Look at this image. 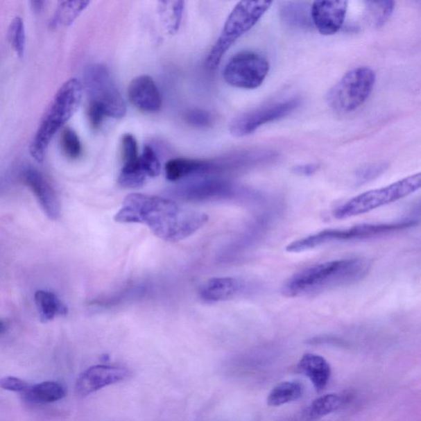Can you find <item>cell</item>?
I'll use <instances>...</instances> for the list:
<instances>
[{
  "label": "cell",
  "instance_id": "obj_1",
  "mask_svg": "<svg viewBox=\"0 0 421 421\" xmlns=\"http://www.w3.org/2000/svg\"><path fill=\"white\" fill-rule=\"evenodd\" d=\"M121 223L147 225L163 241H182L202 228L208 216L162 197L141 194L128 195L121 209L114 216Z\"/></svg>",
  "mask_w": 421,
  "mask_h": 421
},
{
  "label": "cell",
  "instance_id": "obj_2",
  "mask_svg": "<svg viewBox=\"0 0 421 421\" xmlns=\"http://www.w3.org/2000/svg\"><path fill=\"white\" fill-rule=\"evenodd\" d=\"M370 268L371 262L366 259L326 261L301 270L288 279L282 288V294L295 298L352 284L364 278Z\"/></svg>",
  "mask_w": 421,
  "mask_h": 421
},
{
  "label": "cell",
  "instance_id": "obj_3",
  "mask_svg": "<svg viewBox=\"0 0 421 421\" xmlns=\"http://www.w3.org/2000/svg\"><path fill=\"white\" fill-rule=\"evenodd\" d=\"M82 97L83 84L77 78L68 80L58 90L30 145V153L35 161H44L53 137L76 113Z\"/></svg>",
  "mask_w": 421,
  "mask_h": 421
},
{
  "label": "cell",
  "instance_id": "obj_4",
  "mask_svg": "<svg viewBox=\"0 0 421 421\" xmlns=\"http://www.w3.org/2000/svg\"><path fill=\"white\" fill-rule=\"evenodd\" d=\"M272 1H241L225 21L223 33L208 54L207 67L215 69L233 44L249 32L271 7Z\"/></svg>",
  "mask_w": 421,
  "mask_h": 421
},
{
  "label": "cell",
  "instance_id": "obj_5",
  "mask_svg": "<svg viewBox=\"0 0 421 421\" xmlns=\"http://www.w3.org/2000/svg\"><path fill=\"white\" fill-rule=\"evenodd\" d=\"M418 221L403 220L393 223L360 224L347 229H329L322 230L302 239H297L286 247V251L299 254L335 241L366 239L384 236L390 233L415 227Z\"/></svg>",
  "mask_w": 421,
  "mask_h": 421
},
{
  "label": "cell",
  "instance_id": "obj_6",
  "mask_svg": "<svg viewBox=\"0 0 421 421\" xmlns=\"http://www.w3.org/2000/svg\"><path fill=\"white\" fill-rule=\"evenodd\" d=\"M421 174L411 175L385 187L369 190L343 203L334 212L336 219H345L366 214L377 208L400 200L418 191Z\"/></svg>",
  "mask_w": 421,
  "mask_h": 421
},
{
  "label": "cell",
  "instance_id": "obj_7",
  "mask_svg": "<svg viewBox=\"0 0 421 421\" xmlns=\"http://www.w3.org/2000/svg\"><path fill=\"white\" fill-rule=\"evenodd\" d=\"M376 75L368 67L349 71L327 92V103L336 114L356 112L369 99L373 92Z\"/></svg>",
  "mask_w": 421,
  "mask_h": 421
},
{
  "label": "cell",
  "instance_id": "obj_8",
  "mask_svg": "<svg viewBox=\"0 0 421 421\" xmlns=\"http://www.w3.org/2000/svg\"><path fill=\"white\" fill-rule=\"evenodd\" d=\"M84 86L89 98L88 109L96 110L105 118L125 117V101L105 65H90L84 74Z\"/></svg>",
  "mask_w": 421,
  "mask_h": 421
},
{
  "label": "cell",
  "instance_id": "obj_9",
  "mask_svg": "<svg viewBox=\"0 0 421 421\" xmlns=\"http://www.w3.org/2000/svg\"><path fill=\"white\" fill-rule=\"evenodd\" d=\"M267 59L256 52L239 53L225 65L224 78L230 85L243 89H256L268 76Z\"/></svg>",
  "mask_w": 421,
  "mask_h": 421
},
{
  "label": "cell",
  "instance_id": "obj_10",
  "mask_svg": "<svg viewBox=\"0 0 421 421\" xmlns=\"http://www.w3.org/2000/svg\"><path fill=\"white\" fill-rule=\"evenodd\" d=\"M300 104V101L298 98H292L282 103L264 105L263 108L239 115L230 123V134L237 137L250 135L266 123L288 117Z\"/></svg>",
  "mask_w": 421,
  "mask_h": 421
},
{
  "label": "cell",
  "instance_id": "obj_11",
  "mask_svg": "<svg viewBox=\"0 0 421 421\" xmlns=\"http://www.w3.org/2000/svg\"><path fill=\"white\" fill-rule=\"evenodd\" d=\"M131 372L125 367L99 365L88 368L78 377L76 393L85 397L101 388L123 382L130 378Z\"/></svg>",
  "mask_w": 421,
  "mask_h": 421
},
{
  "label": "cell",
  "instance_id": "obj_12",
  "mask_svg": "<svg viewBox=\"0 0 421 421\" xmlns=\"http://www.w3.org/2000/svg\"><path fill=\"white\" fill-rule=\"evenodd\" d=\"M347 1H316L311 6L313 26L325 35L338 33L344 24Z\"/></svg>",
  "mask_w": 421,
  "mask_h": 421
},
{
  "label": "cell",
  "instance_id": "obj_13",
  "mask_svg": "<svg viewBox=\"0 0 421 421\" xmlns=\"http://www.w3.org/2000/svg\"><path fill=\"white\" fill-rule=\"evenodd\" d=\"M23 180L37 197L49 218L54 221L59 219L61 214L59 198L46 177L37 170L28 169L24 173Z\"/></svg>",
  "mask_w": 421,
  "mask_h": 421
},
{
  "label": "cell",
  "instance_id": "obj_14",
  "mask_svg": "<svg viewBox=\"0 0 421 421\" xmlns=\"http://www.w3.org/2000/svg\"><path fill=\"white\" fill-rule=\"evenodd\" d=\"M130 103L144 112H157L162 106V96L153 79L141 75L132 80L128 88Z\"/></svg>",
  "mask_w": 421,
  "mask_h": 421
},
{
  "label": "cell",
  "instance_id": "obj_15",
  "mask_svg": "<svg viewBox=\"0 0 421 421\" xmlns=\"http://www.w3.org/2000/svg\"><path fill=\"white\" fill-rule=\"evenodd\" d=\"M297 370L307 376L318 392L326 387L331 375V368L325 359L312 353L304 354Z\"/></svg>",
  "mask_w": 421,
  "mask_h": 421
},
{
  "label": "cell",
  "instance_id": "obj_16",
  "mask_svg": "<svg viewBox=\"0 0 421 421\" xmlns=\"http://www.w3.org/2000/svg\"><path fill=\"white\" fill-rule=\"evenodd\" d=\"M243 287V282L237 278H212L200 288L199 295L207 302H217L232 298L242 291Z\"/></svg>",
  "mask_w": 421,
  "mask_h": 421
},
{
  "label": "cell",
  "instance_id": "obj_17",
  "mask_svg": "<svg viewBox=\"0 0 421 421\" xmlns=\"http://www.w3.org/2000/svg\"><path fill=\"white\" fill-rule=\"evenodd\" d=\"M214 167V164L201 160L176 158L166 164L165 171L168 180L177 181L189 175L209 171Z\"/></svg>",
  "mask_w": 421,
  "mask_h": 421
},
{
  "label": "cell",
  "instance_id": "obj_18",
  "mask_svg": "<svg viewBox=\"0 0 421 421\" xmlns=\"http://www.w3.org/2000/svg\"><path fill=\"white\" fill-rule=\"evenodd\" d=\"M23 393L24 400L34 404H47L61 400L66 395L63 385L47 381L29 386Z\"/></svg>",
  "mask_w": 421,
  "mask_h": 421
},
{
  "label": "cell",
  "instance_id": "obj_19",
  "mask_svg": "<svg viewBox=\"0 0 421 421\" xmlns=\"http://www.w3.org/2000/svg\"><path fill=\"white\" fill-rule=\"evenodd\" d=\"M35 301L41 320L44 323L52 320L56 316H66L68 313L67 307L52 292L37 291L35 294Z\"/></svg>",
  "mask_w": 421,
  "mask_h": 421
},
{
  "label": "cell",
  "instance_id": "obj_20",
  "mask_svg": "<svg viewBox=\"0 0 421 421\" xmlns=\"http://www.w3.org/2000/svg\"><path fill=\"white\" fill-rule=\"evenodd\" d=\"M283 21L289 26L299 28H311V6L301 2H289L282 7Z\"/></svg>",
  "mask_w": 421,
  "mask_h": 421
},
{
  "label": "cell",
  "instance_id": "obj_21",
  "mask_svg": "<svg viewBox=\"0 0 421 421\" xmlns=\"http://www.w3.org/2000/svg\"><path fill=\"white\" fill-rule=\"evenodd\" d=\"M184 1H161L158 3L160 17L169 34L174 35L179 30L184 10Z\"/></svg>",
  "mask_w": 421,
  "mask_h": 421
},
{
  "label": "cell",
  "instance_id": "obj_22",
  "mask_svg": "<svg viewBox=\"0 0 421 421\" xmlns=\"http://www.w3.org/2000/svg\"><path fill=\"white\" fill-rule=\"evenodd\" d=\"M343 404V398L338 394H327L316 399L307 411V418L310 420L320 419L323 416L338 410Z\"/></svg>",
  "mask_w": 421,
  "mask_h": 421
},
{
  "label": "cell",
  "instance_id": "obj_23",
  "mask_svg": "<svg viewBox=\"0 0 421 421\" xmlns=\"http://www.w3.org/2000/svg\"><path fill=\"white\" fill-rule=\"evenodd\" d=\"M302 396V387L298 383L284 382L275 387L268 397V405L279 406L298 400Z\"/></svg>",
  "mask_w": 421,
  "mask_h": 421
},
{
  "label": "cell",
  "instance_id": "obj_24",
  "mask_svg": "<svg viewBox=\"0 0 421 421\" xmlns=\"http://www.w3.org/2000/svg\"><path fill=\"white\" fill-rule=\"evenodd\" d=\"M89 1H65L60 3L51 20V26H69L86 10Z\"/></svg>",
  "mask_w": 421,
  "mask_h": 421
},
{
  "label": "cell",
  "instance_id": "obj_25",
  "mask_svg": "<svg viewBox=\"0 0 421 421\" xmlns=\"http://www.w3.org/2000/svg\"><path fill=\"white\" fill-rule=\"evenodd\" d=\"M147 177L141 169L139 159H137L135 162L123 164L118 182L123 188H139L144 184Z\"/></svg>",
  "mask_w": 421,
  "mask_h": 421
},
{
  "label": "cell",
  "instance_id": "obj_26",
  "mask_svg": "<svg viewBox=\"0 0 421 421\" xmlns=\"http://www.w3.org/2000/svg\"><path fill=\"white\" fill-rule=\"evenodd\" d=\"M366 3L369 19L377 28H382L388 23L395 8L394 1H369Z\"/></svg>",
  "mask_w": 421,
  "mask_h": 421
},
{
  "label": "cell",
  "instance_id": "obj_27",
  "mask_svg": "<svg viewBox=\"0 0 421 421\" xmlns=\"http://www.w3.org/2000/svg\"><path fill=\"white\" fill-rule=\"evenodd\" d=\"M8 40L17 56L23 57L26 48V31L22 17H17L12 21L8 30Z\"/></svg>",
  "mask_w": 421,
  "mask_h": 421
},
{
  "label": "cell",
  "instance_id": "obj_28",
  "mask_svg": "<svg viewBox=\"0 0 421 421\" xmlns=\"http://www.w3.org/2000/svg\"><path fill=\"white\" fill-rule=\"evenodd\" d=\"M141 169L149 177H157L161 173V163L154 150L150 146H145L144 152L139 157Z\"/></svg>",
  "mask_w": 421,
  "mask_h": 421
},
{
  "label": "cell",
  "instance_id": "obj_29",
  "mask_svg": "<svg viewBox=\"0 0 421 421\" xmlns=\"http://www.w3.org/2000/svg\"><path fill=\"white\" fill-rule=\"evenodd\" d=\"M62 148L66 156L70 159H77L81 156L82 144L76 132L68 128L62 135Z\"/></svg>",
  "mask_w": 421,
  "mask_h": 421
},
{
  "label": "cell",
  "instance_id": "obj_30",
  "mask_svg": "<svg viewBox=\"0 0 421 421\" xmlns=\"http://www.w3.org/2000/svg\"><path fill=\"white\" fill-rule=\"evenodd\" d=\"M388 164L380 162L371 164L361 168L356 172V179L359 184H364L371 180H374L387 170Z\"/></svg>",
  "mask_w": 421,
  "mask_h": 421
},
{
  "label": "cell",
  "instance_id": "obj_31",
  "mask_svg": "<svg viewBox=\"0 0 421 421\" xmlns=\"http://www.w3.org/2000/svg\"><path fill=\"white\" fill-rule=\"evenodd\" d=\"M122 152L123 164H130L139 159L137 155V145L135 137L130 134H126L122 137Z\"/></svg>",
  "mask_w": 421,
  "mask_h": 421
},
{
  "label": "cell",
  "instance_id": "obj_32",
  "mask_svg": "<svg viewBox=\"0 0 421 421\" xmlns=\"http://www.w3.org/2000/svg\"><path fill=\"white\" fill-rule=\"evenodd\" d=\"M185 119L190 126L198 128L208 127L212 123L211 114L199 109L189 110L185 115Z\"/></svg>",
  "mask_w": 421,
  "mask_h": 421
},
{
  "label": "cell",
  "instance_id": "obj_33",
  "mask_svg": "<svg viewBox=\"0 0 421 421\" xmlns=\"http://www.w3.org/2000/svg\"><path fill=\"white\" fill-rule=\"evenodd\" d=\"M30 385L23 379L15 377H4L0 379V388L7 391L23 393Z\"/></svg>",
  "mask_w": 421,
  "mask_h": 421
},
{
  "label": "cell",
  "instance_id": "obj_34",
  "mask_svg": "<svg viewBox=\"0 0 421 421\" xmlns=\"http://www.w3.org/2000/svg\"><path fill=\"white\" fill-rule=\"evenodd\" d=\"M319 169L318 164H307V165L299 166L294 168V172L300 175H313Z\"/></svg>",
  "mask_w": 421,
  "mask_h": 421
},
{
  "label": "cell",
  "instance_id": "obj_35",
  "mask_svg": "<svg viewBox=\"0 0 421 421\" xmlns=\"http://www.w3.org/2000/svg\"><path fill=\"white\" fill-rule=\"evenodd\" d=\"M46 2H43V1H34L32 2V7L33 8V10L35 13H41L42 12V10H44V4H45Z\"/></svg>",
  "mask_w": 421,
  "mask_h": 421
},
{
  "label": "cell",
  "instance_id": "obj_36",
  "mask_svg": "<svg viewBox=\"0 0 421 421\" xmlns=\"http://www.w3.org/2000/svg\"><path fill=\"white\" fill-rule=\"evenodd\" d=\"M6 329H7L6 323L3 320H0V334H2V332L6 331Z\"/></svg>",
  "mask_w": 421,
  "mask_h": 421
}]
</instances>
